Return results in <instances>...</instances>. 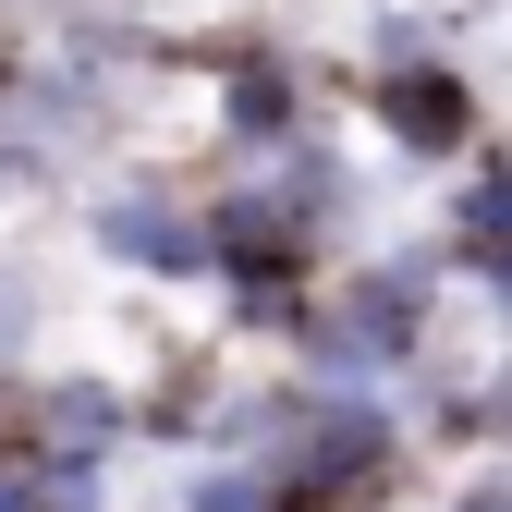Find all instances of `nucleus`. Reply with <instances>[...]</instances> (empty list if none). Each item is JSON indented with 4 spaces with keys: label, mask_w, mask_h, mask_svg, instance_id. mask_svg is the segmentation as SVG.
<instances>
[{
    "label": "nucleus",
    "mask_w": 512,
    "mask_h": 512,
    "mask_svg": "<svg viewBox=\"0 0 512 512\" xmlns=\"http://www.w3.org/2000/svg\"><path fill=\"white\" fill-rule=\"evenodd\" d=\"M452 293H464V269H452V244H439V220H427V232H403V244H366L354 269L330 281V305H342L354 354L391 378V391L439 354V305H452Z\"/></svg>",
    "instance_id": "f257e3e1"
},
{
    "label": "nucleus",
    "mask_w": 512,
    "mask_h": 512,
    "mask_svg": "<svg viewBox=\"0 0 512 512\" xmlns=\"http://www.w3.org/2000/svg\"><path fill=\"white\" fill-rule=\"evenodd\" d=\"M208 135H220L232 171L305 147V135H317V74H305L281 37H220V49H208Z\"/></svg>",
    "instance_id": "f03ea898"
},
{
    "label": "nucleus",
    "mask_w": 512,
    "mask_h": 512,
    "mask_svg": "<svg viewBox=\"0 0 512 512\" xmlns=\"http://www.w3.org/2000/svg\"><path fill=\"white\" fill-rule=\"evenodd\" d=\"M366 122H378V159L464 171L488 147V86H476L464 49H439V61H415V74H366Z\"/></svg>",
    "instance_id": "7ed1b4c3"
},
{
    "label": "nucleus",
    "mask_w": 512,
    "mask_h": 512,
    "mask_svg": "<svg viewBox=\"0 0 512 512\" xmlns=\"http://www.w3.org/2000/svg\"><path fill=\"white\" fill-rule=\"evenodd\" d=\"M86 244L110 256V269H135V281L208 293V196H183V183H159V171L98 183L86 196Z\"/></svg>",
    "instance_id": "20e7f679"
},
{
    "label": "nucleus",
    "mask_w": 512,
    "mask_h": 512,
    "mask_svg": "<svg viewBox=\"0 0 512 512\" xmlns=\"http://www.w3.org/2000/svg\"><path fill=\"white\" fill-rule=\"evenodd\" d=\"M147 427V403L98 366H61V378H25V452H61V464H122V439Z\"/></svg>",
    "instance_id": "39448f33"
},
{
    "label": "nucleus",
    "mask_w": 512,
    "mask_h": 512,
    "mask_svg": "<svg viewBox=\"0 0 512 512\" xmlns=\"http://www.w3.org/2000/svg\"><path fill=\"white\" fill-rule=\"evenodd\" d=\"M439 244H452V269L476 281L488 256L512 244V135H488L464 171H452V208H439Z\"/></svg>",
    "instance_id": "423d86ee"
},
{
    "label": "nucleus",
    "mask_w": 512,
    "mask_h": 512,
    "mask_svg": "<svg viewBox=\"0 0 512 512\" xmlns=\"http://www.w3.org/2000/svg\"><path fill=\"white\" fill-rule=\"evenodd\" d=\"M171 512H281V464H256V452H196V476L171 488Z\"/></svg>",
    "instance_id": "0eeeda50"
},
{
    "label": "nucleus",
    "mask_w": 512,
    "mask_h": 512,
    "mask_svg": "<svg viewBox=\"0 0 512 512\" xmlns=\"http://www.w3.org/2000/svg\"><path fill=\"white\" fill-rule=\"evenodd\" d=\"M452 49V13H403V0H378L366 13V74H415V61Z\"/></svg>",
    "instance_id": "6e6552de"
},
{
    "label": "nucleus",
    "mask_w": 512,
    "mask_h": 512,
    "mask_svg": "<svg viewBox=\"0 0 512 512\" xmlns=\"http://www.w3.org/2000/svg\"><path fill=\"white\" fill-rule=\"evenodd\" d=\"M37 317H49V293H37L25 269H0V378H13V366L37 354Z\"/></svg>",
    "instance_id": "1a4fd4ad"
},
{
    "label": "nucleus",
    "mask_w": 512,
    "mask_h": 512,
    "mask_svg": "<svg viewBox=\"0 0 512 512\" xmlns=\"http://www.w3.org/2000/svg\"><path fill=\"white\" fill-rule=\"evenodd\" d=\"M464 293H476V317H488V342H500V354H512V244H500V256H488V269H476V281H464Z\"/></svg>",
    "instance_id": "9d476101"
},
{
    "label": "nucleus",
    "mask_w": 512,
    "mask_h": 512,
    "mask_svg": "<svg viewBox=\"0 0 512 512\" xmlns=\"http://www.w3.org/2000/svg\"><path fill=\"white\" fill-rule=\"evenodd\" d=\"M439 512H512V452H476V476L439 500Z\"/></svg>",
    "instance_id": "9b49d317"
}]
</instances>
